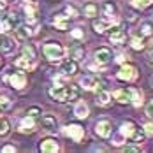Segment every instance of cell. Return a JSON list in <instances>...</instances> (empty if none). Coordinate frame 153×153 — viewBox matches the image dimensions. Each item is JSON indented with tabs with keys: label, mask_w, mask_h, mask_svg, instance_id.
I'll return each instance as SVG.
<instances>
[{
	"label": "cell",
	"mask_w": 153,
	"mask_h": 153,
	"mask_svg": "<svg viewBox=\"0 0 153 153\" xmlns=\"http://www.w3.org/2000/svg\"><path fill=\"white\" fill-rule=\"evenodd\" d=\"M77 88L76 86H63V85H56L53 88H49V95L51 99L58 100V102H69V100H74L77 99Z\"/></svg>",
	"instance_id": "cell-1"
},
{
	"label": "cell",
	"mask_w": 153,
	"mask_h": 153,
	"mask_svg": "<svg viewBox=\"0 0 153 153\" xmlns=\"http://www.w3.org/2000/svg\"><path fill=\"white\" fill-rule=\"evenodd\" d=\"M120 132L127 139H130L132 143H136V144L143 143V137H144V134L141 132V128L134 122H123L122 127H120Z\"/></svg>",
	"instance_id": "cell-2"
},
{
	"label": "cell",
	"mask_w": 153,
	"mask_h": 153,
	"mask_svg": "<svg viewBox=\"0 0 153 153\" xmlns=\"http://www.w3.org/2000/svg\"><path fill=\"white\" fill-rule=\"evenodd\" d=\"M42 53H44V56H46L48 60L58 62L65 55V48L62 46L60 42H48L46 46L42 48Z\"/></svg>",
	"instance_id": "cell-3"
},
{
	"label": "cell",
	"mask_w": 153,
	"mask_h": 153,
	"mask_svg": "<svg viewBox=\"0 0 153 153\" xmlns=\"http://www.w3.org/2000/svg\"><path fill=\"white\" fill-rule=\"evenodd\" d=\"M63 132H65V136L72 137L74 141H77V143L85 137V128H83V127H79V125H74V123L67 125V127L63 128Z\"/></svg>",
	"instance_id": "cell-4"
},
{
	"label": "cell",
	"mask_w": 153,
	"mask_h": 153,
	"mask_svg": "<svg viewBox=\"0 0 153 153\" xmlns=\"http://www.w3.org/2000/svg\"><path fill=\"white\" fill-rule=\"evenodd\" d=\"M79 85L85 88V90H102V85H100V81L97 79V77L93 76H83L79 79Z\"/></svg>",
	"instance_id": "cell-5"
},
{
	"label": "cell",
	"mask_w": 153,
	"mask_h": 153,
	"mask_svg": "<svg viewBox=\"0 0 153 153\" xmlns=\"http://www.w3.org/2000/svg\"><path fill=\"white\" fill-rule=\"evenodd\" d=\"M14 32H16V39H18V41H27L28 37H32V35L37 33V30L32 28L30 25H18Z\"/></svg>",
	"instance_id": "cell-6"
},
{
	"label": "cell",
	"mask_w": 153,
	"mask_h": 153,
	"mask_svg": "<svg viewBox=\"0 0 153 153\" xmlns=\"http://www.w3.org/2000/svg\"><path fill=\"white\" fill-rule=\"evenodd\" d=\"M137 77V71H136V67H132V65H122V69L118 71V79H122V81H132V79H136Z\"/></svg>",
	"instance_id": "cell-7"
},
{
	"label": "cell",
	"mask_w": 153,
	"mask_h": 153,
	"mask_svg": "<svg viewBox=\"0 0 153 153\" xmlns=\"http://www.w3.org/2000/svg\"><path fill=\"white\" fill-rule=\"evenodd\" d=\"M95 132L100 137H109L111 132H113V127H111V123L107 122V120H100V122H97V125H95Z\"/></svg>",
	"instance_id": "cell-8"
},
{
	"label": "cell",
	"mask_w": 153,
	"mask_h": 153,
	"mask_svg": "<svg viewBox=\"0 0 153 153\" xmlns=\"http://www.w3.org/2000/svg\"><path fill=\"white\" fill-rule=\"evenodd\" d=\"M16 25H18L16 16H4L0 19V33H7L9 30H13Z\"/></svg>",
	"instance_id": "cell-9"
},
{
	"label": "cell",
	"mask_w": 153,
	"mask_h": 153,
	"mask_svg": "<svg viewBox=\"0 0 153 153\" xmlns=\"http://www.w3.org/2000/svg\"><path fill=\"white\" fill-rule=\"evenodd\" d=\"M14 48H16V44L11 37L0 33V53H13Z\"/></svg>",
	"instance_id": "cell-10"
},
{
	"label": "cell",
	"mask_w": 153,
	"mask_h": 153,
	"mask_svg": "<svg viewBox=\"0 0 153 153\" xmlns=\"http://www.w3.org/2000/svg\"><path fill=\"white\" fill-rule=\"evenodd\" d=\"M111 58H113V55H111V51H109L107 48H100V49H97V51H95V62H97V63H100V65L109 63Z\"/></svg>",
	"instance_id": "cell-11"
},
{
	"label": "cell",
	"mask_w": 153,
	"mask_h": 153,
	"mask_svg": "<svg viewBox=\"0 0 153 153\" xmlns=\"http://www.w3.org/2000/svg\"><path fill=\"white\" fill-rule=\"evenodd\" d=\"M9 81H11V85L18 88V90H21V88H25V85H27V76L23 74V72H14L13 76L9 77Z\"/></svg>",
	"instance_id": "cell-12"
},
{
	"label": "cell",
	"mask_w": 153,
	"mask_h": 153,
	"mask_svg": "<svg viewBox=\"0 0 153 153\" xmlns=\"http://www.w3.org/2000/svg\"><path fill=\"white\" fill-rule=\"evenodd\" d=\"M41 152L44 153H56L58 152V143L55 141V139H44V141H41Z\"/></svg>",
	"instance_id": "cell-13"
},
{
	"label": "cell",
	"mask_w": 153,
	"mask_h": 153,
	"mask_svg": "<svg viewBox=\"0 0 153 153\" xmlns=\"http://www.w3.org/2000/svg\"><path fill=\"white\" fill-rule=\"evenodd\" d=\"M114 13H116V7L113 5V2H106V4L102 5V14H104V18L109 19V21H113V23L118 21V19L114 18Z\"/></svg>",
	"instance_id": "cell-14"
},
{
	"label": "cell",
	"mask_w": 153,
	"mask_h": 153,
	"mask_svg": "<svg viewBox=\"0 0 153 153\" xmlns=\"http://www.w3.org/2000/svg\"><path fill=\"white\" fill-rule=\"evenodd\" d=\"M19 130L21 132H25V134H28V132H33L35 130V122H33V116H25L21 123H19Z\"/></svg>",
	"instance_id": "cell-15"
},
{
	"label": "cell",
	"mask_w": 153,
	"mask_h": 153,
	"mask_svg": "<svg viewBox=\"0 0 153 153\" xmlns=\"http://www.w3.org/2000/svg\"><path fill=\"white\" fill-rule=\"evenodd\" d=\"M41 125H42V128H44V130H48V132H56V120H55L51 114L42 116Z\"/></svg>",
	"instance_id": "cell-16"
},
{
	"label": "cell",
	"mask_w": 153,
	"mask_h": 153,
	"mask_svg": "<svg viewBox=\"0 0 153 153\" xmlns=\"http://www.w3.org/2000/svg\"><path fill=\"white\" fill-rule=\"evenodd\" d=\"M53 25L56 27V30H67L69 28V25H71V19L67 18V16H55V19H53Z\"/></svg>",
	"instance_id": "cell-17"
},
{
	"label": "cell",
	"mask_w": 153,
	"mask_h": 153,
	"mask_svg": "<svg viewBox=\"0 0 153 153\" xmlns=\"http://www.w3.org/2000/svg\"><path fill=\"white\" fill-rule=\"evenodd\" d=\"M28 4L25 5V13H27V19H28V23H33L35 21V16H37V7H35V4L32 2V0H27Z\"/></svg>",
	"instance_id": "cell-18"
},
{
	"label": "cell",
	"mask_w": 153,
	"mask_h": 153,
	"mask_svg": "<svg viewBox=\"0 0 153 153\" xmlns=\"http://www.w3.org/2000/svg\"><path fill=\"white\" fill-rule=\"evenodd\" d=\"M109 41L113 44H122L123 41H125V32L122 28H114V30L111 32V35H109Z\"/></svg>",
	"instance_id": "cell-19"
},
{
	"label": "cell",
	"mask_w": 153,
	"mask_h": 153,
	"mask_svg": "<svg viewBox=\"0 0 153 153\" xmlns=\"http://www.w3.org/2000/svg\"><path fill=\"white\" fill-rule=\"evenodd\" d=\"M74 114H76L77 118H86L90 114V109H88V106L85 102H77L76 107H74Z\"/></svg>",
	"instance_id": "cell-20"
},
{
	"label": "cell",
	"mask_w": 153,
	"mask_h": 153,
	"mask_svg": "<svg viewBox=\"0 0 153 153\" xmlns=\"http://www.w3.org/2000/svg\"><path fill=\"white\" fill-rule=\"evenodd\" d=\"M14 65H16V67H19V69H25V71H30V69H33V62L28 60L27 56H19V58H16Z\"/></svg>",
	"instance_id": "cell-21"
},
{
	"label": "cell",
	"mask_w": 153,
	"mask_h": 153,
	"mask_svg": "<svg viewBox=\"0 0 153 153\" xmlns=\"http://www.w3.org/2000/svg\"><path fill=\"white\" fill-rule=\"evenodd\" d=\"M76 71H77V63L72 62V60L65 62V63L62 65V72H63L65 76H72V74H76Z\"/></svg>",
	"instance_id": "cell-22"
},
{
	"label": "cell",
	"mask_w": 153,
	"mask_h": 153,
	"mask_svg": "<svg viewBox=\"0 0 153 153\" xmlns=\"http://www.w3.org/2000/svg\"><path fill=\"white\" fill-rule=\"evenodd\" d=\"M113 25V21H109V19H99V21H95L93 23V28H95V32H99V33H102V32H106L109 27Z\"/></svg>",
	"instance_id": "cell-23"
},
{
	"label": "cell",
	"mask_w": 153,
	"mask_h": 153,
	"mask_svg": "<svg viewBox=\"0 0 153 153\" xmlns=\"http://www.w3.org/2000/svg\"><path fill=\"white\" fill-rule=\"evenodd\" d=\"M95 102H97L99 106H107V104L111 102V93L104 92V90H99V93H97V99H95Z\"/></svg>",
	"instance_id": "cell-24"
},
{
	"label": "cell",
	"mask_w": 153,
	"mask_h": 153,
	"mask_svg": "<svg viewBox=\"0 0 153 153\" xmlns=\"http://www.w3.org/2000/svg\"><path fill=\"white\" fill-rule=\"evenodd\" d=\"M114 99L120 102V104H127L128 100H130V90L127 92V90H116L114 92Z\"/></svg>",
	"instance_id": "cell-25"
},
{
	"label": "cell",
	"mask_w": 153,
	"mask_h": 153,
	"mask_svg": "<svg viewBox=\"0 0 153 153\" xmlns=\"http://www.w3.org/2000/svg\"><path fill=\"white\" fill-rule=\"evenodd\" d=\"M130 100H132V104L136 107H139L143 104V93L139 92V90H136V88H132L130 90Z\"/></svg>",
	"instance_id": "cell-26"
},
{
	"label": "cell",
	"mask_w": 153,
	"mask_h": 153,
	"mask_svg": "<svg viewBox=\"0 0 153 153\" xmlns=\"http://www.w3.org/2000/svg\"><path fill=\"white\" fill-rule=\"evenodd\" d=\"M23 56H27L28 60H32V62H35V48L32 46V44H25L23 46Z\"/></svg>",
	"instance_id": "cell-27"
},
{
	"label": "cell",
	"mask_w": 153,
	"mask_h": 153,
	"mask_svg": "<svg viewBox=\"0 0 153 153\" xmlns=\"http://www.w3.org/2000/svg\"><path fill=\"white\" fill-rule=\"evenodd\" d=\"M99 14V7L95 5V4H88V5H85V16H90V18H93V16Z\"/></svg>",
	"instance_id": "cell-28"
},
{
	"label": "cell",
	"mask_w": 153,
	"mask_h": 153,
	"mask_svg": "<svg viewBox=\"0 0 153 153\" xmlns=\"http://www.w3.org/2000/svg\"><path fill=\"white\" fill-rule=\"evenodd\" d=\"M11 106H13L11 99H9L7 95H0V111H7Z\"/></svg>",
	"instance_id": "cell-29"
},
{
	"label": "cell",
	"mask_w": 153,
	"mask_h": 153,
	"mask_svg": "<svg viewBox=\"0 0 153 153\" xmlns=\"http://www.w3.org/2000/svg\"><path fill=\"white\" fill-rule=\"evenodd\" d=\"M153 33V25L152 23H143L141 25V35H144V37H148V35H152Z\"/></svg>",
	"instance_id": "cell-30"
},
{
	"label": "cell",
	"mask_w": 153,
	"mask_h": 153,
	"mask_svg": "<svg viewBox=\"0 0 153 153\" xmlns=\"http://www.w3.org/2000/svg\"><path fill=\"white\" fill-rule=\"evenodd\" d=\"M9 130H11L9 122L2 118V120H0V136H7V134H9Z\"/></svg>",
	"instance_id": "cell-31"
},
{
	"label": "cell",
	"mask_w": 153,
	"mask_h": 153,
	"mask_svg": "<svg viewBox=\"0 0 153 153\" xmlns=\"http://www.w3.org/2000/svg\"><path fill=\"white\" fill-rule=\"evenodd\" d=\"M130 2H132L134 7H137V9H144V7H148V5L152 4L153 0H130Z\"/></svg>",
	"instance_id": "cell-32"
},
{
	"label": "cell",
	"mask_w": 153,
	"mask_h": 153,
	"mask_svg": "<svg viewBox=\"0 0 153 153\" xmlns=\"http://www.w3.org/2000/svg\"><path fill=\"white\" fill-rule=\"evenodd\" d=\"M132 48L134 49H143L144 48V41L139 39V37H132Z\"/></svg>",
	"instance_id": "cell-33"
},
{
	"label": "cell",
	"mask_w": 153,
	"mask_h": 153,
	"mask_svg": "<svg viewBox=\"0 0 153 153\" xmlns=\"http://www.w3.org/2000/svg\"><path fill=\"white\" fill-rule=\"evenodd\" d=\"M125 136H123L122 132H118V134H116V136H114V137H113V144H116V146H120V144H123V141H125Z\"/></svg>",
	"instance_id": "cell-34"
},
{
	"label": "cell",
	"mask_w": 153,
	"mask_h": 153,
	"mask_svg": "<svg viewBox=\"0 0 153 153\" xmlns=\"http://www.w3.org/2000/svg\"><path fill=\"white\" fill-rule=\"evenodd\" d=\"M144 134L146 136H153V122L144 123Z\"/></svg>",
	"instance_id": "cell-35"
},
{
	"label": "cell",
	"mask_w": 153,
	"mask_h": 153,
	"mask_svg": "<svg viewBox=\"0 0 153 153\" xmlns=\"http://www.w3.org/2000/svg\"><path fill=\"white\" fill-rule=\"evenodd\" d=\"M71 35H72L74 39H83V30H81V28H74V30L71 32Z\"/></svg>",
	"instance_id": "cell-36"
},
{
	"label": "cell",
	"mask_w": 153,
	"mask_h": 153,
	"mask_svg": "<svg viewBox=\"0 0 153 153\" xmlns=\"http://www.w3.org/2000/svg\"><path fill=\"white\" fill-rule=\"evenodd\" d=\"M146 114H148V116L153 120V99L148 102V106H146Z\"/></svg>",
	"instance_id": "cell-37"
},
{
	"label": "cell",
	"mask_w": 153,
	"mask_h": 153,
	"mask_svg": "<svg viewBox=\"0 0 153 153\" xmlns=\"http://www.w3.org/2000/svg\"><path fill=\"white\" fill-rule=\"evenodd\" d=\"M67 13L72 16V18H76L77 16V11H76V7H72V5H67Z\"/></svg>",
	"instance_id": "cell-38"
},
{
	"label": "cell",
	"mask_w": 153,
	"mask_h": 153,
	"mask_svg": "<svg viewBox=\"0 0 153 153\" xmlns=\"http://www.w3.org/2000/svg\"><path fill=\"white\" fill-rule=\"evenodd\" d=\"M28 114H30V116H33V118H35V116L39 114V109H37V107H32L30 111H28Z\"/></svg>",
	"instance_id": "cell-39"
},
{
	"label": "cell",
	"mask_w": 153,
	"mask_h": 153,
	"mask_svg": "<svg viewBox=\"0 0 153 153\" xmlns=\"http://www.w3.org/2000/svg\"><path fill=\"white\" fill-rule=\"evenodd\" d=\"M2 152H16V148H14V146H4V148H2Z\"/></svg>",
	"instance_id": "cell-40"
},
{
	"label": "cell",
	"mask_w": 153,
	"mask_h": 153,
	"mask_svg": "<svg viewBox=\"0 0 153 153\" xmlns=\"http://www.w3.org/2000/svg\"><path fill=\"white\" fill-rule=\"evenodd\" d=\"M125 152H139V148H137V146H127V148H125Z\"/></svg>",
	"instance_id": "cell-41"
},
{
	"label": "cell",
	"mask_w": 153,
	"mask_h": 153,
	"mask_svg": "<svg viewBox=\"0 0 153 153\" xmlns=\"http://www.w3.org/2000/svg\"><path fill=\"white\" fill-rule=\"evenodd\" d=\"M5 2H7V0H0V11H4V9H5V5H7Z\"/></svg>",
	"instance_id": "cell-42"
},
{
	"label": "cell",
	"mask_w": 153,
	"mask_h": 153,
	"mask_svg": "<svg viewBox=\"0 0 153 153\" xmlns=\"http://www.w3.org/2000/svg\"><path fill=\"white\" fill-rule=\"evenodd\" d=\"M116 60H118V62H123V60H125V55H120V56H118Z\"/></svg>",
	"instance_id": "cell-43"
},
{
	"label": "cell",
	"mask_w": 153,
	"mask_h": 153,
	"mask_svg": "<svg viewBox=\"0 0 153 153\" xmlns=\"http://www.w3.org/2000/svg\"><path fill=\"white\" fill-rule=\"evenodd\" d=\"M0 65H2V58H0Z\"/></svg>",
	"instance_id": "cell-44"
},
{
	"label": "cell",
	"mask_w": 153,
	"mask_h": 153,
	"mask_svg": "<svg viewBox=\"0 0 153 153\" xmlns=\"http://www.w3.org/2000/svg\"><path fill=\"white\" fill-rule=\"evenodd\" d=\"M7 2H13V0H7Z\"/></svg>",
	"instance_id": "cell-45"
},
{
	"label": "cell",
	"mask_w": 153,
	"mask_h": 153,
	"mask_svg": "<svg viewBox=\"0 0 153 153\" xmlns=\"http://www.w3.org/2000/svg\"><path fill=\"white\" fill-rule=\"evenodd\" d=\"M152 67H153V62H152Z\"/></svg>",
	"instance_id": "cell-46"
}]
</instances>
